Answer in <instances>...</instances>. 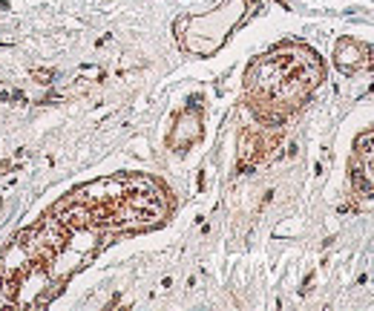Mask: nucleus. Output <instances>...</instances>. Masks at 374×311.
Returning <instances> with one entry per match:
<instances>
[{
  "label": "nucleus",
  "mask_w": 374,
  "mask_h": 311,
  "mask_svg": "<svg viewBox=\"0 0 374 311\" xmlns=\"http://www.w3.org/2000/svg\"><path fill=\"white\" fill-rule=\"evenodd\" d=\"M167 214V190L141 173L75 187L0 253V309L49 306L112 239L158 228Z\"/></svg>",
  "instance_id": "nucleus-1"
},
{
  "label": "nucleus",
  "mask_w": 374,
  "mask_h": 311,
  "mask_svg": "<svg viewBox=\"0 0 374 311\" xmlns=\"http://www.w3.org/2000/svg\"><path fill=\"white\" fill-rule=\"evenodd\" d=\"M322 81V63L302 46H282L250 63L245 75V98L253 116L277 124L299 110Z\"/></svg>",
  "instance_id": "nucleus-2"
},
{
  "label": "nucleus",
  "mask_w": 374,
  "mask_h": 311,
  "mask_svg": "<svg viewBox=\"0 0 374 311\" xmlns=\"http://www.w3.org/2000/svg\"><path fill=\"white\" fill-rule=\"evenodd\" d=\"M245 9H248L245 0H230L207 15H199V18L193 15V18L179 20L176 32H179L182 46L193 55H213L227 40V35L245 20Z\"/></svg>",
  "instance_id": "nucleus-3"
},
{
  "label": "nucleus",
  "mask_w": 374,
  "mask_h": 311,
  "mask_svg": "<svg viewBox=\"0 0 374 311\" xmlns=\"http://www.w3.org/2000/svg\"><path fill=\"white\" fill-rule=\"evenodd\" d=\"M351 182L360 193L374 196V130L363 133L354 144L351 158Z\"/></svg>",
  "instance_id": "nucleus-4"
},
{
  "label": "nucleus",
  "mask_w": 374,
  "mask_h": 311,
  "mask_svg": "<svg viewBox=\"0 0 374 311\" xmlns=\"http://www.w3.org/2000/svg\"><path fill=\"white\" fill-rule=\"evenodd\" d=\"M363 61H366V58H363V52H360L357 43H354V52H348V40H340V43H337V66H340V69L354 72Z\"/></svg>",
  "instance_id": "nucleus-5"
}]
</instances>
